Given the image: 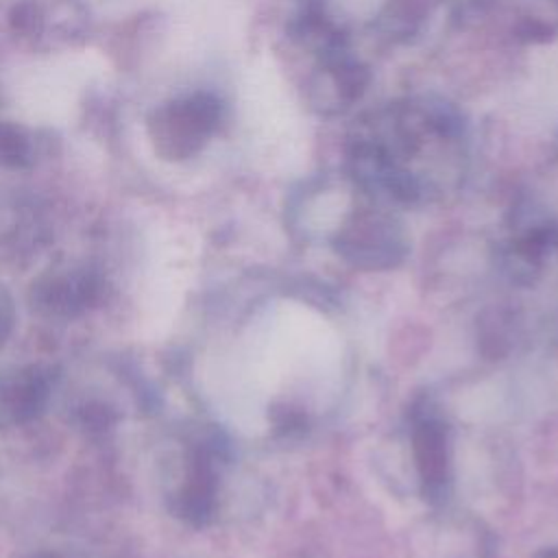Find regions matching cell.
Masks as SVG:
<instances>
[{"mask_svg": "<svg viewBox=\"0 0 558 558\" xmlns=\"http://www.w3.org/2000/svg\"><path fill=\"white\" fill-rule=\"evenodd\" d=\"M11 24L15 31L20 33H35L41 26V13L39 7L33 0H24L20 2L13 11H11Z\"/></svg>", "mask_w": 558, "mask_h": 558, "instance_id": "5", "label": "cell"}, {"mask_svg": "<svg viewBox=\"0 0 558 558\" xmlns=\"http://www.w3.org/2000/svg\"><path fill=\"white\" fill-rule=\"evenodd\" d=\"M13 320V310H11V301L7 296V292L0 288V338H4V333L9 331Z\"/></svg>", "mask_w": 558, "mask_h": 558, "instance_id": "6", "label": "cell"}, {"mask_svg": "<svg viewBox=\"0 0 558 558\" xmlns=\"http://www.w3.org/2000/svg\"><path fill=\"white\" fill-rule=\"evenodd\" d=\"M218 120L220 102L211 94H194L155 111L148 131L163 157L185 159L203 146Z\"/></svg>", "mask_w": 558, "mask_h": 558, "instance_id": "1", "label": "cell"}, {"mask_svg": "<svg viewBox=\"0 0 558 558\" xmlns=\"http://www.w3.org/2000/svg\"><path fill=\"white\" fill-rule=\"evenodd\" d=\"M412 442H414V458H416L421 480L429 488L442 486V482L447 480V462H449L447 432L442 423L434 418L418 421L412 434Z\"/></svg>", "mask_w": 558, "mask_h": 558, "instance_id": "3", "label": "cell"}, {"mask_svg": "<svg viewBox=\"0 0 558 558\" xmlns=\"http://www.w3.org/2000/svg\"><path fill=\"white\" fill-rule=\"evenodd\" d=\"M338 248L353 264L364 268L390 266L395 264L397 255H401V244L392 225L375 216L357 220V225L349 227L340 235Z\"/></svg>", "mask_w": 558, "mask_h": 558, "instance_id": "2", "label": "cell"}, {"mask_svg": "<svg viewBox=\"0 0 558 558\" xmlns=\"http://www.w3.org/2000/svg\"><path fill=\"white\" fill-rule=\"evenodd\" d=\"M28 163V142L20 129L0 122V166L20 168Z\"/></svg>", "mask_w": 558, "mask_h": 558, "instance_id": "4", "label": "cell"}, {"mask_svg": "<svg viewBox=\"0 0 558 558\" xmlns=\"http://www.w3.org/2000/svg\"><path fill=\"white\" fill-rule=\"evenodd\" d=\"M521 35H525L527 39H547V37H551V28H547L545 24L532 20V22H525Z\"/></svg>", "mask_w": 558, "mask_h": 558, "instance_id": "7", "label": "cell"}]
</instances>
